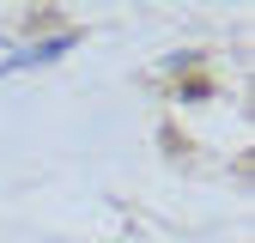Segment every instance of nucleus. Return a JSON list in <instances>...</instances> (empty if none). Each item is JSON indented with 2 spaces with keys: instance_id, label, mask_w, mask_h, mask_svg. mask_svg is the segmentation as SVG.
<instances>
[{
  "instance_id": "f257e3e1",
  "label": "nucleus",
  "mask_w": 255,
  "mask_h": 243,
  "mask_svg": "<svg viewBox=\"0 0 255 243\" xmlns=\"http://www.w3.org/2000/svg\"><path fill=\"white\" fill-rule=\"evenodd\" d=\"M67 49H79V30H61V37H49V43H30V49L6 55V61H0V79L18 73V67H49V61H61Z\"/></svg>"
}]
</instances>
